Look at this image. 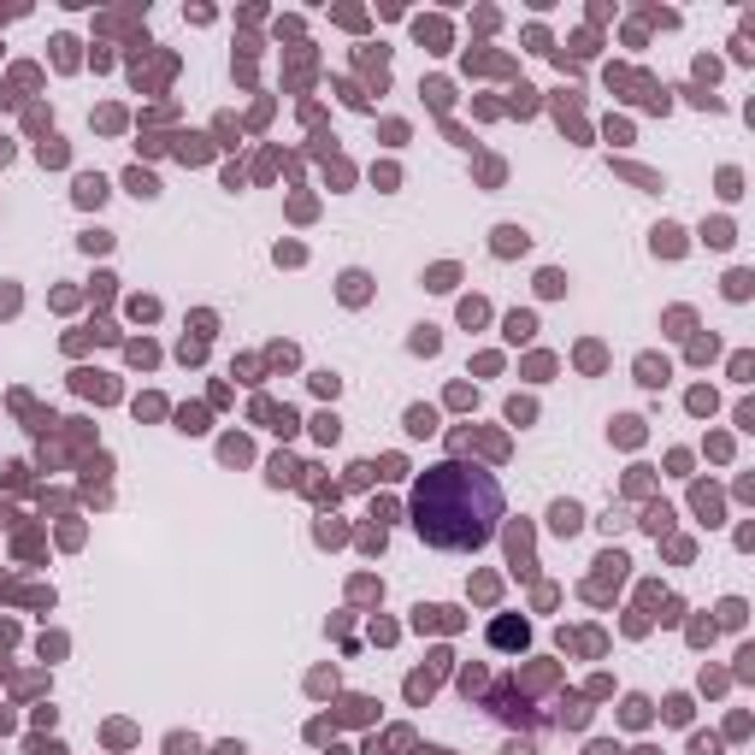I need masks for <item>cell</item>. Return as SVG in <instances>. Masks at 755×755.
Segmentation results:
<instances>
[{
  "instance_id": "11",
  "label": "cell",
  "mask_w": 755,
  "mask_h": 755,
  "mask_svg": "<svg viewBox=\"0 0 755 755\" xmlns=\"http://www.w3.org/2000/svg\"><path fill=\"white\" fill-rule=\"evenodd\" d=\"M295 472H301V466H295V460H283V455H278V460H272V484H290V478H295Z\"/></svg>"
},
{
  "instance_id": "3",
  "label": "cell",
  "mask_w": 755,
  "mask_h": 755,
  "mask_svg": "<svg viewBox=\"0 0 755 755\" xmlns=\"http://www.w3.org/2000/svg\"><path fill=\"white\" fill-rule=\"evenodd\" d=\"M519 248H525V230H496V254H519Z\"/></svg>"
},
{
  "instance_id": "12",
  "label": "cell",
  "mask_w": 755,
  "mask_h": 755,
  "mask_svg": "<svg viewBox=\"0 0 755 755\" xmlns=\"http://www.w3.org/2000/svg\"><path fill=\"white\" fill-rule=\"evenodd\" d=\"M313 431H319L325 443H337V413H319V419H313Z\"/></svg>"
},
{
  "instance_id": "7",
  "label": "cell",
  "mask_w": 755,
  "mask_h": 755,
  "mask_svg": "<svg viewBox=\"0 0 755 755\" xmlns=\"http://www.w3.org/2000/svg\"><path fill=\"white\" fill-rule=\"evenodd\" d=\"M343 301H366V272H348L343 278Z\"/></svg>"
},
{
  "instance_id": "9",
  "label": "cell",
  "mask_w": 755,
  "mask_h": 755,
  "mask_svg": "<svg viewBox=\"0 0 755 755\" xmlns=\"http://www.w3.org/2000/svg\"><path fill=\"white\" fill-rule=\"evenodd\" d=\"M531 331H537V325H531V313H513V319H508V337H513V343H519V337H531Z\"/></svg>"
},
{
  "instance_id": "14",
  "label": "cell",
  "mask_w": 755,
  "mask_h": 755,
  "mask_svg": "<svg viewBox=\"0 0 755 755\" xmlns=\"http://www.w3.org/2000/svg\"><path fill=\"white\" fill-rule=\"evenodd\" d=\"M655 248H667V254H679V230H673V225H661V230H655Z\"/></svg>"
},
{
  "instance_id": "1",
  "label": "cell",
  "mask_w": 755,
  "mask_h": 755,
  "mask_svg": "<svg viewBox=\"0 0 755 755\" xmlns=\"http://www.w3.org/2000/svg\"><path fill=\"white\" fill-rule=\"evenodd\" d=\"M501 519V490L490 472L443 460L413 490V525L431 549H478Z\"/></svg>"
},
{
  "instance_id": "10",
  "label": "cell",
  "mask_w": 755,
  "mask_h": 755,
  "mask_svg": "<svg viewBox=\"0 0 755 755\" xmlns=\"http://www.w3.org/2000/svg\"><path fill=\"white\" fill-rule=\"evenodd\" d=\"M100 195H107V183H100V177H83L77 183V201H100Z\"/></svg>"
},
{
  "instance_id": "15",
  "label": "cell",
  "mask_w": 755,
  "mask_h": 755,
  "mask_svg": "<svg viewBox=\"0 0 755 755\" xmlns=\"http://www.w3.org/2000/svg\"><path fill=\"white\" fill-rule=\"evenodd\" d=\"M537 290H543V295H561L566 278H561V272H543V278H537Z\"/></svg>"
},
{
  "instance_id": "17",
  "label": "cell",
  "mask_w": 755,
  "mask_h": 755,
  "mask_svg": "<svg viewBox=\"0 0 755 755\" xmlns=\"http://www.w3.org/2000/svg\"><path fill=\"white\" fill-rule=\"evenodd\" d=\"M726 295H749V272H732L726 278Z\"/></svg>"
},
{
  "instance_id": "4",
  "label": "cell",
  "mask_w": 755,
  "mask_h": 755,
  "mask_svg": "<svg viewBox=\"0 0 755 755\" xmlns=\"http://www.w3.org/2000/svg\"><path fill=\"white\" fill-rule=\"evenodd\" d=\"M490 637H496L501 649H508V643H525V626H513V619H496V631H490Z\"/></svg>"
},
{
  "instance_id": "5",
  "label": "cell",
  "mask_w": 755,
  "mask_h": 755,
  "mask_svg": "<svg viewBox=\"0 0 755 755\" xmlns=\"http://www.w3.org/2000/svg\"><path fill=\"white\" fill-rule=\"evenodd\" d=\"M637 372H643V384H667V360L643 355V360H637Z\"/></svg>"
},
{
  "instance_id": "13",
  "label": "cell",
  "mask_w": 755,
  "mask_h": 755,
  "mask_svg": "<svg viewBox=\"0 0 755 755\" xmlns=\"http://www.w3.org/2000/svg\"><path fill=\"white\" fill-rule=\"evenodd\" d=\"M413 348H419V355H437V331H431V325H419V337H413Z\"/></svg>"
},
{
  "instance_id": "6",
  "label": "cell",
  "mask_w": 755,
  "mask_h": 755,
  "mask_svg": "<svg viewBox=\"0 0 755 755\" xmlns=\"http://www.w3.org/2000/svg\"><path fill=\"white\" fill-rule=\"evenodd\" d=\"M578 508H573V501H561V508H555V531H578Z\"/></svg>"
},
{
  "instance_id": "2",
  "label": "cell",
  "mask_w": 755,
  "mask_h": 755,
  "mask_svg": "<svg viewBox=\"0 0 755 755\" xmlns=\"http://www.w3.org/2000/svg\"><path fill=\"white\" fill-rule=\"evenodd\" d=\"M408 431L413 437H431V431H437V413L431 408H408Z\"/></svg>"
},
{
  "instance_id": "16",
  "label": "cell",
  "mask_w": 755,
  "mask_h": 755,
  "mask_svg": "<svg viewBox=\"0 0 755 755\" xmlns=\"http://www.w3.org/2000/svg\"><path fill=\"white\" fill-rule=\"evenodd\" d=\"M673 525V508H649V531H667Z\"/></svg>"
},
{
  "instance_id": "8",
  "label": "cell",
  "mask_w": 755,
  "mask_h": 755,
  "mask_svg": "<svg viewBox=\"0 0 755 755\" xmlns=\"http://www.w3.org/2000/svg\"><path fill=\"white\" fill-rule=\"evenodd\" d=\"M77 390H89V396L107 401V396H112V384H107V378H95V372H83V378H77Z\"/></svg>"
}]
</instances>
